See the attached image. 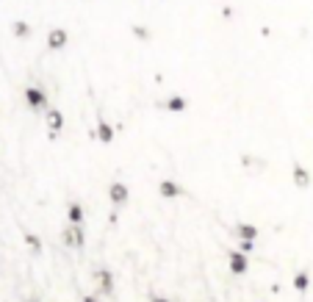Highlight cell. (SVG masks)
Returning a JSON list of instances; mask_svg holds the SVG:
<instances>
[{"mask_svg":"<svg viewBox=\"0 0 313 302\" xmlns=\"http://www.w3.org/2000/svg\"><path fill=\"white\" fill-rule=\"evenodd\" d=\"M128 197H131V191H128V186H125V183L114 180L111 186H108V200H111L114 205H119V208H122V205L128 203Z\"/></svg>","mask_w":313,"mask_h":302,"instance_id":"7a4b0ae2","label":"cell"},{"mask_svg":"<svg viewBox=\"0 0 313 302\" xmlns=\"http://www.w3.org/2000/svg\"><path fill=\"white\" fill-rule=\"evenodd\" d=\"M67 219H70V225H81V222H84V208H81V203L67 205Z\"/></svg>","mask_w":313,"mask_h":302,"instance_id":"8fae6325","label":"cell"},{"mask_svg":"<svg viewBox=\"0 0 313 302\" xmlns=\"http://www.w3.org/2000/svg\"><path fill=\"white\" fill-rule=\"evenodd\" d=\"M97 288H100V294H105V297L114 294V274L108 269H100L97 272Z\"/></svg>","mask_w":313,"mask_h":302,"instance_id":"8992f818","label":"cell"},{"mask_svg":"<svg viewBox=\"0 0 313 302\" xmlns=\"http://www.w3.org/2000/svg\"><path fill=\"white\" fill-rule=\"evenodd\" d=\"M84 302H97V297H84Z\"/></svg>","mask_w":313,"mask_h":302,"instance_id":"ffe728a7","label":"cell"},{"mask_svg":"<svg viewBox=\"0 0 313 302\" xmlns=\"http://www.w3.org/2000/svg\"><path fill=\"white\" fill-rule=\"evenodd\" d=\"M14 34H17V36H28L31 28L25 25V22H14Z\"/></svg>","mask_w":313,"mask_h":302,"instance_id":"2e32d148","label":"cell"},{"mask_svg":"<svg viewBox=\"0 0 313 302\" xmlns=\"http://www.w3.org/2000/svg\"><path fill=\"white\" fill-rule=\"evenodd\" d=\"M133 34L139 36V39H150V31H147L144 25H133Z\"/></svg>","mask_w":313,"mask_h":302,"instance_id":"e0dca14e","label":"cell"},{"mask_svg":"<svg viewBox=\"0 0 313 302\" xmlns=\"http://www.w3.org/2000/svg\"><path fill=\"white\" fill-rule=\"evenodd\" d=\"M111 139H114V128L108 125L103 117H100V120H97V141H103V144H111Z\"/></svg>","mask_w":313,"mask_h":302,"instance_id":"30bf717a","label":"cell"},{"mask_svg":"<svg viewBox=\"0 0 313 302\" xmlns=\"http://www.w3.org/2000/svg\"><path fill=\"white\" fill-rule=\"evenodd\" d=\"M236 236L241 241H255L258 239V227L255 225H236Z\"/></svg>","mask_w":313,"mask_h":302,"instance_id":"7c38bea8","label":"cell"},{"mask_svg":"<svg viewBox=\"0 0 313 302\" xmlns=\"http://www.w3.org/2000/svg\"><path fill=\"white\" fill-rule=\"evenodd\" d=\"M25 100H28V106H34V108L47 106V94H45L42 89H25Z\"/></svg>","mask_w":313,"mask_h":302,"instance_id":"9c48e42d","label":"cell"},{"mask_svg":"<svg viewBox=\"0 0 313 302\" xmlns=\"http://www.w3.org/2000/svg\"><path fill=\"white\" fill-rule=\"evenodd\" d=\"M158 194L164 197V200H175V197L183 194V189H180V186H178L175 180H161V183H158Z\"/></svg>","mask_w":313,"mask_h":302,"instance_id":"ba28073f","label":"cell"},{"mask_svg":"<svg viewBox=\"0 0 313 302\" xmlns=\"http://www.w3.org/2000/svg\"><path fill=\"white\" fill-rule=\"evenodd\" d=\"M28 302H36V300H28Z\"/></svg>","mask_w":313,"mask_h":302,"instance_id":"44dd1931","label":"cell"},{"mask_svg":"<svg viewBox=\"0 0 313 302\" xmlns=\"http://www.w3.org/2000/svg\"><path fill=\"white\" fill-rule=\"evenodd\" d=\"M291 175H294V186H297V189H308V186H311V175H308V169L299 161L291 164Z\"/></svg>","mask_w":313,"mask_h":302,"instance_id":"277c9868","label":"cell"},{"mask_svg":"<svg viewBox=\"0 0 313 302\" xmlns=\"http://www.w3.org/2000/svg\"><path fill=\"white\" fill-rule=\"evenodd\" d=\"M47 125L53 128V130H61V128H64V117H61V111L50 108V111H47Z\"/></svg>","mask_w":313,"mask_h":302,"instance_id":"4fadbf2b","label":"cell"},{"mask_svg":"<svg viewBox=\"0 0 313 302\" xmlns=\"http://www.w3.org/2000/svg\"><path fill=\"white\" fill-rule=\"evenodd\" d=\"M25 241H28V247L34 250V253H39V250H42V241L36 239L34 233H25Z\"/></svg>","mask_w":313,"mask_h":302,"instance_id":"9a60e30c","label":"cell"},{"mask_svg":"<svg viewBox=\"0 0 313 302\" xmlns=\"http://www.w3.org/2000/svg\"><path fill=\"white\" fill-rule=\"evenodd\" d=\"M308 286H311V272H297V277H294V288H297V291H305Z\"/></svg>","mask_w":313,"mask_h":302,"instance_id":"5bb4252c","label":"cell"},{"mask_svg":"<svg viewBox=\"0 0 313 302\" xmlns=\"http://www.w3.org/2000/svg\"><path fill=\"white\" fill-rule=\"evenodd\" d=\"M150 302H172V300H169V297H153Z\"/></svg>","mask_w":313,"mask_h":302,"instance_id":"d6986e66","label":"cell"},{"mask_svg":"<svg viewBox=\"0 0 313 302\" xmlns=\"http://www.w3.org/2000/svg\"><path fill=\"white\" fill-rule=\"evenodd\" d=\"M61 241L67 247H84V227L81 225H70L61 230Z\"/></svg>","mask_w":313,"mask_h":302,"instance_id":"6da1fadb","label":"cell"},{"mask_svg":"<svg viewBox=\"0 0 313 302\" xmlns=\"http://www.w3.org/2000/svg\"><path fill=\"white\" fill-rule=\"evenodd\" d=\"M67 39H70V36H67V28H53L47 34V47L50 50H61L64 44H67Z\"/></svg>","mask_w":313,"mask_h":302,"instance_id":"52a82bcc","label":"cell"},{"mask_svg":"<svg viewBox=\"0 0 313 302\" xmlns=\"http://www.w3.org/2000/svg\"><path fill=\"white\" fill-rule=\"evenodd\" d=\"M227 263H230V272L233 274H244L247 266H250V260H247V255H244L241 250H233V253L227 255Z\"/></svg>","mask_w":313,"mask_h":302,"instance_id":"3957f363","label":"cell"},{"mask_svg":"<svg viewBox=\"0 0 313 302\" xmlns=\"http://www.w3.org/2000/svg\"><path fill=\"white\" fill-rule=\"evenodd\" d=\"M241 253H244V255L252 253V241H241Z\"/></svg>","mask_w":313,"mask_h":302,"instance_id":"ac0fdd59","label":"cell"},{"mask_svg":"<svg viewBox=\"0 0 313 302\" xmlns=\"http://www.w3.org/2000/svg\"><path fill=\"white\" fill-rule=\"evenodd\" d=\"M186 97L183 94H172L169 100H164V103H155V108H167V111H175V114H180V111H186Z\"/></svg>","mask_w":313,"mask_h":302,"instance_id":"5b68a950","label":"cell"}]
</instances>
